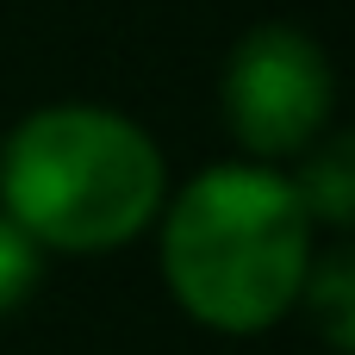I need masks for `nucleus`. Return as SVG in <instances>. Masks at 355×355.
<instances>
[{
	"mask_svg": "<svg viewBox=\"0 0 355 355\" xmlns=\"http://www.w3.org/2000/svg\"><path fill=\"white\" fill-rule=\"evenodd\" d=\"M162 193L156 137L112 106H37L0 150V206L37 250H119L156 225Z\"/></svg>",
	"mask_w": 355,
	"mask_h": 355,
	"instance_id": "nucleus-2",
	"label": "nucleus"
},
{
	"mask_svg": "<svg viewBox=\"0 0 355 355\" xmlns=\"http://www.w3.org/2000/svg\"><path fill=\"white\" fill-rule=\"evenodd\" d=\"M306 162L287 175L293 181V193H300V206L312 212V225H331V231H343L355 218V137H318V144H306L300 150Z\"/></svg>",
	"mask_w": 355,
	"mask_h": 355,
	"instance_id": "nucleus-4",
	"label": "nucleus"
},
{
	"mask_svg": "<svg viewBox=\"0 0 355 355\" xmlns=\"http://www.w3.org/2000/svg\"><path fill=\"white\" fill-rule=\"evenodd\" d=\"M312 212L268 162H225L162 200V281L175 306L225 337H256L300 306Z\"/></svg>",
	"mask_w": 355,
	"mask_h": 355,
	"instance_id": "nucleus-1",
	"label": "nucleus"
},
{
	"mask_svg": "<svg viewBox=\"0 0 355 355\" xmlns=\"http://www.w3.org/2000/svg\"><path fill=\"white\" fill-rule=\"evenodd\" d=\"M37 281H44V250L0 212V318L19 312V306L37 293Z\"/></svg>",
	"mask_w": 355,
	"mask_h": 355,
	"instance_id": "nucleus-6",
	"label": "nucleus"
},
{
	"mask_svg": "<svg viewBox=\"0 0 355 355\" xmlns=\"http://www.w3.org/2000/svg\"><path fill=\"white\" fill-rule=\"evenodd\" d=\"M337 75L300 25H256L225 62V125L256 162H287L324 137Z\"/></svg>",
	"mask_w": 355,
	"mask_h": 355,
	"instance_id": "nucleus-3",
	"label": "nucleus"
},
{
	"mask_svg": "<svg viewBox=\"0 0 355 355\" xmlns=\"http://www.w3.org/2000/svg\"><path fill=\"white\" fill-rule=\"evenodd\" d=\"M300 306H306L312 331H318L337 355L355 349V262H349V250L312 256L306 287H300Z\"/></svg>",
	"mask_w": 355,
	"mask_h": 355,
	"instance_id": "nucleus-5",
	"label": "nucleus"
}]
</instances>
